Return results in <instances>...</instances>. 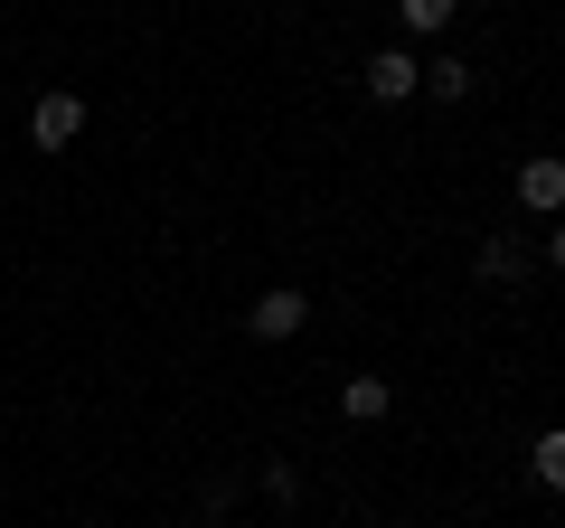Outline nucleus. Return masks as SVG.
Returning <instances> with one entry per match:
<instances>
[{
	"label": "nucleus",
	"instance_id": "obj_1",
	"mask_svg": "<svg viewBox=\"0 0 565 528\" xmlns=\"http://www.w3.org/2000/svg\"><path fill=\"white\" fill-rule=\"evenodd\" d=\"M76 133H85V95H66V85H57V95L29 104V142H39V151H66Z\"/></svg>",
	"mask_w": 565,
	"mask_h": 528
},
{
	"label": "nucleus",
	"instance_id": "obj_2",
	"mask_svg": "<svg viewBox=\"0 0 565 528\" xmlns=\"http://www.w3.org/2000/svg\"><path fill=\"white\" fill-rule=\"evenodd\" d=\"M302 321H311V303H302V293H292V284H282V293H264V303L245 311V330H255V340H292V330H302Z\"/></svg>",
	"mask_w": 565,
	"mask_h": 528
},
{
	"label": "nucleus",
	"instance_id": "obj_3",
	"mask_svg": "<svg viewBox=\"0 0 565 528\" xmlns=\"http://www.w3.org/2000/svg\"><path fill=\"white\" fill-rule=\"evenodd\" d=\"M415 85H424V66L405 57V47H377V57H367V95H377V104H405Z\"/></svg>",
	"mask_w": 565,
	"mask_h": 528
},
{
	"label": "nucleus",
	"instance_id": "obj_4",
	"mask_svg": "<svg viewBox=\"0 0 565 528\" xmlns=\"http://www.w3.org/2000/svg\"><path fill=\"white\" fill-rule=\"evenodd\" d=\"M519 199L537 208V218H556V208H565V161H556V151H537V161H519Z\"/></svg>",
	"mask_w": 565,
	"mask_h": 528
},
{
	"label": "nucleus",
	"instance_id": "obj_5",
	"mask_svg": "<svg viewBox=\"0 0 565 528\" xmlns=\"http://www.w3.org/2000/svg\"><path fill=\"white\" fill-rule=\"evenodd\" d=\"M340 406L359 415V425H377V415H396V387H386V378H349V387H340Z\"/></svg>",
	"mask_w": 565,
	"mask_h": 528
},
{
	"label": "nucleus",
	"instance_id": "obj_6",
	"mask_svg": "<svg viewBox=\"0 0 565 528\" xmlns=\"http://www.w3.org/2000/svg\"><path fill=\"white\" fill-rule=\"evenodd\" d=\"M481 274H490V284H519V274H527V245L519 236H490L481 245Z\"/></svg>",
	"mask_w": 565,
	"mask_h": 528
},
{
	"label": "nucleus",
	"instance_id": "obj_7",
	"mask_svg": "<svg viewBox=\"0 0 565 528\" xmlns=\"http://www.w3.org/2000/svg\"><path fill=\"white\" fill-rule=\"evenodd\" d=\"M424 85H434L444 104H471V66L462 57H434V66H424Z\"/></svg>",
	"mask_w": 565,
	"mask_h": 528
},
{
	"label": "nucleus",
	"instance_id": "obj_8",
	"mask_svg": "<svg viewBox=\"0 0 565 528\" xmlns=\"http://www.w3.org/2000/svg\"><path fill=\"white\" fill-rule=\"evenodd\" d=\"M527 472H537L546 490H565V434H537V453H527Z\"/></svg>",
	"mask_w": 565,
	"mask_h": 528
},
{
	"label": "nucleus",
	"instance_id": "obj_9",
	"mask_svg": "<svg viewBox=\"0 0 565 528\" xmlns=\"http://www.w3.org/2000/svg\"><path fill=\"white\" fill-rule=\"evenodd\" d=\"M396 10H405V29H452L462 0H396Z\"/></svg>",
	"mask_w": 565,
	"mask_h": 528
},
{
	"label": "nucleus",
	"instance_id": "obj_10",
	"mask_svg": "<svg viewBox=\"0 0 565 528\" xmlns=\"http://www.w3.org/2000/svg\"><path fill=\"white\" fill-rule=\"evenodd\" d=\"M546 264H556V274H565V226H546Z\"/></svg>",
	"mask_w": 565,
	"mask_h": 528
}]
</instances>
